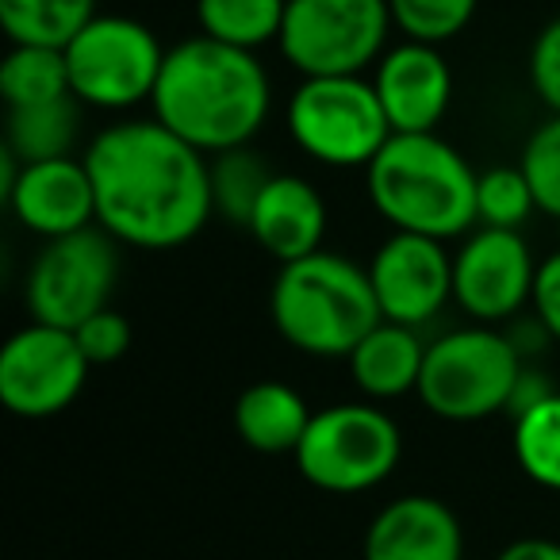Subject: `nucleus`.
Returning <instances> with one entry per match:
<instances>
[{
  "label": "nucleus",
  "mask_w": 560,
  "mask_h": 560,
  "mask_svg": "<svg viewBox=\"0 0 560 560\" xmlns=\"http://www.w3.org/2000/svg\"><path fill=\"white\" fill-rule=\"evenodd\" d=\"M89 369L73 330L32 319L0 346V404L16 419H55L81 396Z\"/></svg>",
  "instance_id": "9b49d317"
},
{
  "label": "nucleus",
  "mask_w": 560,
  "mask_h": 560,
  "mask_svg": "<svg viewBox=\"0 0 560 560\" xmlns=\"http://www.w3.org/2000/svg\"><path fill=\"white\" fill-rule=\"evenodd\" d=\"M0 96L9 108H35V104L66 101L70 66L58 47H12L0 62Z\"/></svg>",
  "instance_id": "5701e85b"
},
{
  "label": "nucleus",
  "mask_w": 560,
  "mask_h": 560,
  "mask_svg": "<svg viewBox=\"0 0 560 560\" xmlns=\"http://www.w3.org/2000/svg\"><path fill=\"white\" fill-rule=\"evenodd\" d=\"M96 16V0H0V27L12 47H58Z\"/></svg>",
  "instance_id": "aec40b11"
},
{
  "label": "nucleus",
  "mask_w": 560,
  "mask_h": 560,
  "mask_svg": "<svg viewBox=\"0 0 560 560\" xmlns=\"http://www.w3.org/2000/svg\"><path fill=\"white\" fill-rule=\"evenodd\" d=\"M537 211L534 188H529L522 165H491L476 180V215L483 226H506L522 231L529 215Z\"/></svg>",
  "instance_id": "a878e982"
},
{
  "label": "nucleus",
  "mask_w": 560,
  "mask_h": 560,
  "mask_svg": "<svg viewBox=\"0 0 560 560\" xmlns=\"http://www.w3.org/2000/svg\"><path fill=\"white\" fill-rule=\"evenodd\" d=\"M70 89L85 108L131 112L150 104L165 66V47L154 27L135 16L96 12L66 47Z\"/></svg>",
  "instance_id": "1a4fd4ad"
},
{
  "label": "nucleus",
  "mask_w": 560,
  "mask_h": 560,
  "mask_svg": "<svg viewBox=\"0 0 560 560\" xmlns=\"http://www.w3.org/2000/svg\"><path fill=\"white\" fill-rule=\"evenodd\" d=\"M369 280L384 319L427 327L453 300V254L442 238L392 231L369 257Z\"/></svg>",
  "instance_id": "ddd939ff"
},
{
  "label": "nucleus",
  "mask_w": 560,
  "mask_h": 560,
  "mask_svg": "<svg viewBox=\"0 0 560 560\" xmlns=\"http://www.w3.org/2000/svg\"><path fill=\"white\" fill-rule=\"evenodd\" d=\"M373 89L396 135L438 131L453 101V70L434 43L404 39L373 66Z\"/></svg>",
  "instance_id": "4468645a"
},
{
  "label": "nucleus",
  "mask_w": 560,
  "mask_h": 560,
  "mask_svg": "<svg viewBox=\"0 0 560 560\" xmlns=\"http://www.w3.org/2000/svg\"><path fill=\"white\" fill-rule=\"evenodd\" d=\"M404 457V430L373 399L323 407L307 422L296 468L312 488L361 495L388 480Z\"/></svg>",
  "instance_id": "423d86ee"
},
{
  "label": "nucleus",
  "mask_w": 560,
  "mask_h": 560,
  "mask_svg": "<svg viewBox=\"0 0 560 560\" xmlns=\"http://www.w3.org/2000/svg\"><path fill=\"white\" fill-rule=\"evenodd\" d=\"M4 200L16 223L39 238H62V234L96 226V192L85 158L66 154L27 162Z\"/></svg>",
  "instance_id": "2eb2a0df"
},
{
  "label": "nucleus",
  "mask_w": 560,
  "mask_h": 560,
  "mask_svg": "<svg viewBox=\"0 0 560 560\" xmlns=\"http://www.w3.org/2000/svg\"><path fill=\"white\" fill-rule=\"evenodd\" d=\"M552 392H557V388H552L549 376H545L541 369H534L526 361V369H522L518 381H514V392H511V404H506V415H511V419H518V415H526L529 407H537L545 396H552Z\"/></svg>",
  "instance_id": "2f4dec72"
},
{
  "label": "nucleus",
  "mask_w": 560,
  "mask_h": 560,
  "mask_svg": "<svg viewBox=\"0 0 560 560\" xmlns=\"http://www.w3.org/2000/svg\"><path fill=\"white\" fill-rule=\"evenodd\" d=\"M529 85L537 101L560 116V16H552L529 47Z\"/></svg>",
  "instance_id": "c756f323"
},
{
  "label": "nucleus",
  "mask_w": 560,
  "mask_h": 560,
  "mask_svg": "<svg viewBox=\"0 0 560 560\" xmlns=\"http://www.w3.org/2000/svg\"><path fill=\"white\" fill-rule=\"evenodd\" d=\"M246 231L254 234L265 254L277 257V265L300 261V257L323 249L327 203L312 180L296 177V173H272Z\"/></svg>",
  "instance_id": "f3484780"
},
{
  "label": "nucleus",
  "mask_w": 560,
  "mask_h": 560,
  "mask_svg": "<svg viewBox=\"0 0 560 560\" xmlns=\"http://www.w3.org/2000/svg\"><path fill=\"white\" fill-rule=\"evenodd\" d=\"M476 180L480 173L457 147L434 131L392 135L384 150L365 165V188L376 215L392 231H415L430 238H460L476 215Z\"/></svg>",
  "instance_id": "7ed1b4c3"
},
{
  "label": "nucleus",
  "mask_w": 560,
  "mask_h": 560,
  "mask_svg": "<svg viewBox=\"0 0 560 560\" xmlns=\"http://www.w3.org/2000/svg\"><path fill=\"white\" fill-rule=\"evenodd\" d=\"M96 223L135 249H177L215 215L211 158L162 119L112 124L85 150Z\"/></svg>",
  "instance_id": "f257e3e1"
},
{
  "label": "nucleus",
  "mask_w": 560,
  "mask_h": 560,
  "mask_svg": "<svg viewBox=\"0 0 560 560\" xmlns=\"http://www.w3.org/2000/svg\"><path fill=\"white\" fill-rule=\"evenodd\" d=\"M289 0H196L200 35L226 47L261 50L280 39Z\"/></svg>",
  "instance_id": "4be33fe9"
},
{
  "label": "nucleus",
  "mask_w": 560,
  "mask_h": 560,
  "mask_svg": "<svg viewBox=\"0 0 560 560\" xmlns=\"http://www.w3.org/2000/svg\"><path fill=\"white\" fill-rule=\"evenodd\" d=\"M495 560H560V541H552V537H518Z\"/></svg>",
  "instance_id": "473e14b6"
},
{
  "label": "nucleus",
  "mask_w": 560,
  "mask_h": 560,
  "mask_svg": "<svg viewBox=\"0 0 560 560\" xmlns=\"http://www.w3.org/2000/svg\"><path fill=\"white\" fill-rule=\"evenodd\" d=\"M284 124L300 150L319 165L338 170H365L384 142L392 139V124L384 104L365 73L346 78H304L289 96Z\"/></svg>",
  "instance_id": "0eeeda50"
},
{
  "label": "nucleus",
  "mask_w": 560,
  "mask_h": 560,
  "mask_svg": "<svg viewBox=\"0 0 560 560\" xmlns=\"http://www.w3.org/2000/svg\"><path fill=\"white\" fill-rule=\"evenodd\" d=\"M81 108L85 104L78 96L35 104V108H9V142L4 147L24 165L47 162V158H66L78 147Z\"/></svg>",
  "instance_id": "412c9836"
},
{
  "label": "nucleus",
  "mask_w": 560,
  "mask_h": 560,
  "mask_svg": "<svg viewBox=\"0 0 560 560\" xmlns=\"http://www.w3.org/2000/svg\"><path fill=\"white\" fill-rule=\"evenodd\" d=\"M272 180V170L254 147H234L223 154H211V200H215V215L231 226H249L257 200H261L265 185Z\"/></svg>",
  "instance_id": "b1692460"
},
{
  "label": "nucleus",
  "mask_w": 560,
  "mask_h": 560,
  "mask_svg": "<svg viewBox=\"0 0 560 560\" xmlns=\"http://www.w3.org/2000/svg\"><path fill=\"white\" fill-rule=\"evenodd\" d=\"M537 261L522 231L480 226L453 254V304L472 323H511L534 300Z\"/></svg>",
  "instance_id": "f8f14e48"
},
{
  "label": "nucleus",
  "mask_w": 560,
  "mask_h": 560,
  "mask_svg": "<svg viewBox=\"0 0 560 560\" xmlns=\"http://www.w3.org/2000/svg\"><path fill=\"white\" fill-rule=\"evenodd\" d=\"M73 338H78V346L85 350L89 365H112V361H119L127 350H131V323L124 319L119 312H112V307H104V312H96L93 319H85L78 330H73Z\"/></svg>",
  "instance_id": "c85d7f7f"
},
{
  "label": "nucleus",
  "mask_w": 560,
  "mask_h": 560,
  "mask_svg": "<svg viewBox=\"0 0 560 560\" xmlns=\"http://www.w3.org/2000/svg\"><path fill=\"white\" fill-rule=\"evenodd\" d=\"M422 361H427V342L419 338V327L381 319L346 358V365L361 396L384 404L419 392Z\"/></svg>",
  "instance_id": "a211bd4d"
},
{
  "label": "nucleus",
  "mask_w": 560,
  "mask_h": 560,
  "mask_svg": "<svg viewBox=\"0 0 560 560\" xmlns=\"http://www.w3.org/2000/svg\"><path fill=\"white\" fill-rule=\"evenodd\" d=\"M234 434L254 453L269 457H296L300 442L312 422V407L292 384L284 381H257L234 399Z\"/></svg>",
  "instance_id": "6ab92c4d"
},
{
  "label": "nucleus",
  "mask_w": 560,
  "mask_h": 560,
  "mask_svg": "<svg viewBox=\"0 0 560 560\" xmlns=\"http://www.w3.org/2000/svg\"><path fill=\"white\" fill-rule=\"evenodd\" d=\"M365 560H465V534L450 503L399 495L365 529Z\"/></svg>",
  "instance_id": "dca6fc26"
},
{
  "label": "nucleus",
  "mask_w": 560,
  "mask_h": 560,
  "mask_svg": "<svg viewBox=\"0 0 560 560\" xmlns=\"http://www.w3.org/2000/svg\"><path fill=\"white\" fill-rule=\"evenodd\" d=\"M392 27L388 0H289L277 47L300 78H346L381 62Z\"/></svg>",
  "instance_id": "6e6552de"
},
{
  "label": "nucleus",
  "mask_w": 560,
  "mask_h": 560,
  "mask_svg": "<svg viewBox=\"0 0 560 560\" xmlns=\"http://www.w3.org/2000/svg\"><path fill=\"white\" fill-rule=\"evenodd\" d=\"M476 4L480 0H388L399 35L415 43H434V47L457 39L472 24Z\"/></svg>",
  "instance_id": "bb28decb"
},
{
  "label": "nucleus",
  "mask_w": 560,
  "mask_h": 560,
  "mask_svg": "<svg viewBox=\"0 0 560 560\" xmlns=\"http://www.w3.org/2000/svg\"><path fill=\"white\" fill-rule=\"evenodd\" d=\"M529 312L541 319V327L549 330L552 342H560V249H552L549 257L537 261V280H534Z\"/></svg>",
  "instance_id": "7c9ffc66"
},
{
  "label": "nucleus",
  "mask_w": 560,
  "mask_h": 560,
  "mask_svg": "<svg viewBox=\"0 0 560 560\" xmlns=\"http://www.w3.org/2000/svg\"><path fill=\"white\" fill-rule=\"evenodd\" d=\"M522 369L526 358L514 350L506 330L472 323L427 346L415 396L445 422H480L491 415H506Z\"/></svg>",
  "instance_id": "39448f33"
},
{
  "label": "nucleus",
  "mask_w": 560,
  "mask_h": 560,
  "mask_svg": "<svg viewBox=\"0 0 560 560\" xmlns=\"http://www.w3.org/2000/svg\"><path fill=\"white\" fill-rule=\"evenodd\" d=\"M150 108L173 135L211 158L254 142L269 119L272 85L257 50L192 35L165 50Z\"/></svg>",
  "instance_id": "f03ea898"
},
{
  "label": "nucleus",
  "mask_w": 560,
  "mask_h": 560,
  "mask_svg": "<svg viewBox=\"0 0 560 560\" xmlns=\"http://www.w3.org/2000/svg\"><path fill=\"white\" fill-rule=\"evenodd\" d=\"M518 165L534 188L537 211L560 223V116H549L529 135Z\"/></svg>",
  "instance_id": "cd10ccee"
},
{
  "label": "nucleus",
  "mask_w": 560,
  "mask_h": 560,
  "mask_svg": "<svg viewBox=\"0 0 560 560\" xmlns=\"http://www.w3.org/2000/svg\"><path fill=\"white\" fill-rule=\"evenodd\" d=\"M514 422V460L545 491H560V392Z\"/></svg>",
  "instance_id": "393cba45"
},
{
  "label": "nucleus",
  "mask_w": 560,
  "mask_h": 560,
  "mask_svg": "<svg viewBox=\"0 0 560 560\" xmlns=\"http://www.w3.org/2000/svg\"><path fill=\"white\" fill-rule=\"evenodd\" d=\"M272 327L292 350L307 358H350L358 342L384 319L369 265L346 254L315 249L280 265L269 292Z\"/></svg>",
  "instance_id": "20e7f679"
},
{
  "label": "nucleus",
  "mask_w": 560,
  "mask_h": 560,
  "mask_svg": "<svg viewBox=\"0 0 560 560\" xmlns=\"http://www.w3.org/2000/svg\"><path fill=\"white\" fill-rule=\"evenodd\" d=\"M119 280V242L101 223L47 238L24 280L32 319L78 330L96 312L112 307Z\"/></svg>",
  "instance_id": "9d476101"
}]
</instances>
